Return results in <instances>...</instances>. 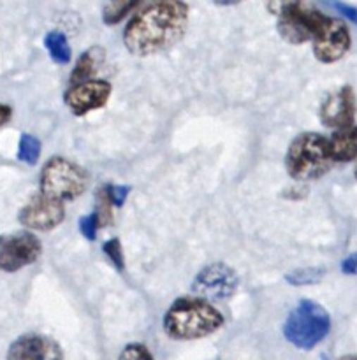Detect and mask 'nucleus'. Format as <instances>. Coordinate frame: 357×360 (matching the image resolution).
<instances>
[{"mask_svg": "<svg viewBox=\"0 0 357 360\" xmlns=\"http://www.w3.org/2000/svg\"><path fill=\"white\" fill-rule=\"evenodd\" d=\"M313 53L317 60L324 63H333L345 56L351 48V34L345 23L337 18H330L324 14L315 35H313Z\"/></svg>", "mask_w": 357, "mask_h": 360, "instance_id": "nucleus-9", "label": "nucleus"}, {"mask_svg": "<svg viewBox=\"0 0 357 360\" xmlns=\"http://www.w3.org/2000/svg\"><path fill=\"white\" fill-rule=\"evenodd\" d=\"M189 6L183 2H154L143 7L127 25L123 41L132 55L148 56L175 46L183 37Z\"/></svg>", "mask_w": 357, "mask_h": 360, "instance_id": "nucleus-1", "label": "nucleus"}, {"mask_svg": "<svg viewBox=\"0 0 357 360\" xmlns=\"http://www.w3.org/2000/svg\"><path fill=\"white\" fill-rule=\"evenodd\" d=\"M6 360H63L60 345L42 334H23L13 341Z\"/></svg>", "mask_w": 357, "mask_h": 360, "instance_id": "nucleus-12", "label": "nucleus"}, {"mask_svg": "<svg viewBox=\"0 0 357 360\" xmlns=\"http://www.w3.org/2000/svg\"><path fill=\"white\" fill-rule=\"evenodd\" d=\"M224 326V316L208 301L199 297H182L164 316V330L173 340H201L217 333Z\"/></svg>", "mask_w": 357, "mask_h": 360, "instance_id": "nucleus-2", "label": "nucleus"}, {"mask_svg": "<svg viewBox=\"0 0 357 360\" xmlns=\"http://www.w3.org/2000/svg\"><path fill=\"white\" fill-rule=\"evenodd\" d=\"M270 9L278 14V32L291 44L312 41L322 21L324 13L306 2H277Z\"/></svg>", "mask_w": 357, "mask_h": 360, "instance_id": "nucleus-6", "label": "nucleus"}, {"mask_svg": "<svg viewBox=\"0 0 357 360\" xmlns=\"http://www.w3.org/2000/svg\"><path fill=\"white\" fill-rule=\"evenodd\" d=\"M11 116H13V109L6 104H0V127L6 125L11 120Z\"/></svg>", "mask_w": 357, "mask_h": 360, "instance_id": "nucleus-27", "label": "nucleus"}, {"mask_svg": "<svg viewBox=\"0 0 357 360\" xmlns=\"http://www.w3.org/2000/svg\"><path fill=\"white\" fill-rule=\"evenodd\" d=\"M322 276H324L322 271L312 269V267H310V269H299L296 271V273L289 274L287 280L289 283L292 285H312V283H317Z\"/></svg>", "mask_w": 357, "mask_h": 360, "instance_id": "nucleus-20", "label": "nucleus"}, {"mask_svg": "<svg viewBox=\"0 0 357 360\" xmlns=\"http://www.w3.org/2000/svg\"><path fill=\"white\" fill-rule=\"evenodd\" d=\"M118 360H154V357H151L150 350L146 347L139 343H132L123 348Z\"/></svg>", "mask_w": 357, "mask_h": 360, "instance_id": "nucleus-21", "label": "nucleus"}, {"mask_svg": "<svg viewBox=\"0 0 357 360\" xmlns=\"http://www.w3.org/2000/svg\"><path fill=\"white\" fill-rule=\"evenodd\" d=\"M102 58H104V51L101 48H90L88 51H84L77 60L76 67H74L73 76H70V86L84 83V81H92L90 77L97 72Z\"/></svg>", "mask_w": 357, "mask_h": 360, "instance_id": "nucleus-15", "label": "nucleus"}, {"mask_svg": "<svg viewBox=\"0 0 357 360\" xmlns=\"http://www.w3.org/2000/svg\"><path fill=\"white\" fill-rule=\"evenodd\" d=\"M42 245L30 232L0 236V271L16 273L39 259Z\"/></svg>", "mask_w": 357, "mask_h": 360, "instance_id": "nucleus-7", "label": "nucleus"}, {"mask_svg": "<svg viewBox=\"0 0 357 360\" xmlns=\"http://www.w3.org/2000/svg\"><path fill=\"white\" fill-rule=\"evenodd\" d=\"M111 97V84L106 81L92 79L74 84L63 95L67 108L76 116H83L94 109L102 108Z\"/></svg>", "mask_w": 357, "mask_h": 360, "instance_id": "nucleus-11", "label": "nucleus"}, {"mask_svg": "<svg viewBox=\"0 0 357 360\" xmlns=\"http://www.w3.org/2000/svg\"><path fill=\"white\" fill-rule=\"evenodd\" d=\"M238 288V274L225 264H211L196 276L192 292L203 301H227Z\"/></svg>", "mask_w": 357, "mask_h": 360, "instance_id": "nucleus-8", "label": "nucleus"}, {"mask_svg": "<svg viewBox=\"0 0 357 360\" xmlns=\"http://www.w3.org/2000/svg\"><path fill=\"white\" fill-rule=\"evenodd\" d=\"M44 46L56 63H67L70 60V56H73L67 37L58 30H53L46 35Z\"/></svg>", "mask_w": 357, "mask_h": 360, "instance_id": "nucleus-16", "label": "nucleus"}, {"mask_svg": "<svg viewBox=\"0 0 357 360\" xmlns=\"http://www.w3.org/2000/svg\"><path fill=\"white\" fill-rule=\"evenodd\" d=\"M322 360H327V359H326V357H322Z\"/></svg>", "mask_w": 357, "mask_h": 360, "instance_id": "nucleus-29", "label": "nucleus"}, {"mask_svg": "<svg viewBox=\"0 0 357 360\" xmlns=\"http://www.w3.org/2000/svg\"><path fill=\"white\" fill-rule=\"evenodd\" d=\"M104 252H106V255L113 260V264L116 266V269H123L122 246H120L118 239H111V241L104 243Z\"/></svg>", "mask_w": 357, "mask_h": 360, "instance_id": "nucleus-23", "label": "nucleus"}, {"mask_svg": "<svg viewBox=\"0 0 357 360\" xmlns=\"http://www.w3.org/2000/svg\"><path fill=\"white\" fill-rule=\"evenodd\" d=\"M63 217H65V210H63V202L49 197L34 195L20 211V220L21 225L32 231H51V229L58 227L62 224Z\"/></svg>", "mask_w": 357, "mask_h": 360, "instance_id": "nucleus-10", "label": "nucleus"}, {"mask_svg": "<svg viewBox=\"0 0 357 360\" xmlns=\"http://www.w3.org/2000/svg\"><path fill=\"white\" fill-rule=\"evenodd\" d=\"M99 227H101V224H99V218L95 213L87 214V217L81 218L80 231H81V234H83L87 239H90V241H94L95 239Z\"/></svg>", "mask_w": 357, "mask_h": 360, "instance_id": "nucleus-22", "label": "nucleus"}, {"mask_svg": "<svg viewBox=\"0 0 357 360\" xmlns=\"http://www.w3.org/2000/svg\"><path fill=\"white\" fill-rule=\"evenodd\" d=\"M285 165L289 174L299 181L320 178L333 165L330 139L319 134H301L289 146Z\"/></svg>", "mask_w": 357, "mask_h": 360, "instance_id": "nucleus-3", "label": "nucleus"}, {"mask_svg": "<svg viewBox=\"0 0 357 360\" xmlns=\"http://www.w3.org/2000/svg\"><path fill=\"white\" fill-rule=\"evenodd\" d=\"M331 319L326 309L313 301H301L284 326L287 341L301 350H312L330 334Z\"/></svg>", "mask_w": 357, "mask_h": 360, "instance_id": "nucleus-4", "label": "nucleus"}, {"mask_svg": "<svg viewBox=\"0 0 357 360\" xmlns=\"http://www.w3.org/2000/svg\"><path fill=\"white\" fill-rule=\"evenodd\" d=\"M137 2H111L104 7V23L115 25L125 16L127 13H130L132 9H136Z\"/></svg>", "mask_w": 357, "mask_h": 360, "instance_id": "nucleus-18", "label": "nucleus"}, {"mask_svg": "<svg viewBox=\"0 0 357 360\" xmlns=\"http://www.w3.org/2000/svg\"><path fill=\"white\" fill-rule=\"evenodd\" d=\"M356 95L351 86H344L331 94L320 108V120L331 129H347L354 125Z\"/></svg>", "mask_w": 357, "mask_h": 360, "instance_id": "nucleus-13", "label": "nucleus"}, {"mask_svg": "<svg viewBox=\"0 0 357 360\" xmlns=\"http://www.w3.org/2000/svg\"><path fill=\"white\" fill-rule=\"evenodd\" d=\"M111 207H113V200H111V197H109L108 186H104V188H102L97 195V211H95L101 227H106V225L111 224V220H113Z\"/></svg>", "mask_w": 357, "mask_h": 360, "instance_id": "nucleus-19", "label": "nucleus"}, {"mask_svg": "<svg viewBox=\"0 0 357 360\" xmlns=\"http://www.w3.org/2000/svg\"><path fill=\"white\" fill-rule=\"evenodd\" d=\"M88 188V174L74 162L55 157L46 162L41 172V193L63 202L73 200Z\"/></svg>", "mask_w": 357, "mask_h": 360, "instance_id": "nucleus-5", "label": "nucleus"}, {"mask_svg": "<svg viewBox=\"0 0 357 360\" xmlns=\"http://www.w3.org/2000/svg\"><path fill=\"white\" fill-rule=\"evenodd\" d=\"M333 7H334V9L340 11L342 14H345V16H347L349 20L354 21V23L357 25V7L349 6V4H340V2L333 4Z\"/></svg>", "mask_w": 357, "mask_h": 360, "instance_id": "nucleus-25", "label": "nucleus"}, {"mask_svg": "<svg viewBox=\"0 0 357 360\" xmlns=\"http://www.w3.org/2000/svg\"><path fill=\"white\" fill-rule=\"evenodd\" d=\"M342 271H344L345 274H357V253H352L351 257H347V259L344 260Z\"/></svg>", "mask_w": 357, "mask_h": 360, "instance_id": "nucleus-26", "label": "nucleus"}, {"mask_svg": "<svg viewBox=\"0 0 357 360\" xmlns=\"http://www.w3.org/2000/svg\"><path fill=\"white\" fill-rule=\"evenodd\" d=\"M39 155H41V143L37 137L30 134H23L20 137V146H18V158L28 165L37 164Z\"/></svg>", "mask_w": 357, "mask_h": 360, "instance_id": "nucleus-17", "label": "nucleus"}, {"mask_svg": "<svg viewBox=\"0 0 357 360\" xmlns=\"http://www.w3.org/2000/svg\"><path fill=\"white\" fill-rule=\"evenodd\" d=\"M330 151L333 162H351L357 157V127L337 130L330 139Z\"/></svg>", "mask_w": 357, "mask_h": 360, "instance_id": "nucleus-14", "label": "nucleus"}, {"mask_svg": "<svg viewBox=\"0 0 357 360\" xmlns=\"http://www.w3.org/2000/svg\"><path fill=\"white\" fill-rule=\"evenodd\" d=\"M109 197L113 200V206H123L127 195L130 193V186H108Z\"/></svg>", "mask_w": 357, "mask_h": 360, "instance_id": "nucleus-24", "label": "nucleus"}, {"mask_svg": "<svg viewBox=\"0 0 357 360\" xmlns=\"http://www.w3.org/2000/svg\"><path fill=\"white\" fill-rule=\"evenodd\" d=\"M340 360H357V355H347V357H342Z\"/></svg>", "mask_w": 357, "mask_h": 360, "instance_id": "nucleus-28", "label": "nucleus"}]
</instances>
